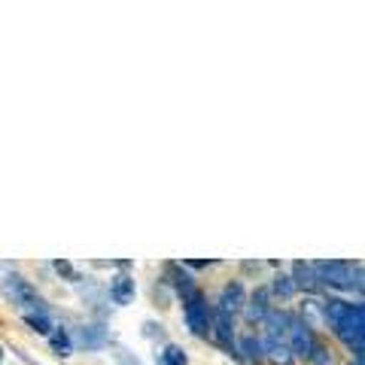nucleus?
<instances>
[{
	"label": "nucleus",
	"instance_id": "nucleus-11",
	"mask_svg": "<svg viewBox=\"0 0 365 365\" xmlns=\"http://www.w3.org/2000/svg\"><path fill=\"white\" fill-rule=\"evenodd\" d=\"M292 274H295V289H307V292H314L319 289V283H317V274L311 268V262H295L292 265Z\"/></svg>",
	"mask_w": 365,
	"mask_h": 365
},
{
	"label": "nucleus",
	"instance_id": "nucleus-4",
	"mask_svg": "<svg viewBox=\"0 0 365 365\" xmlns=\"http://www.w3.org/2000/svg\"><path fill=\"white\" fill-rule=\"evenodd\" d=\"M182 314H186V326L192 329L195 335H207L210 332V307H207V299L192 287L182 292Z\"/></svg>",
	"mask_w": 365,
	"mask_h": 365
},
{
	"label": "nucleus",
	"instance_id": "nucleus-22",
	"mask_svg": "<svg viewBox=\"0 0 365 365\" xmlns=\"http://www.w3.org/2000/svg\"><path fill=\"white\" fill-rule=\"evenodd\" d=\"M0 365H4V350H0Z\"/></svg>",
	"mask_w": 365,
	"mask_h": 365
},
{
	"label": "nucleus",
	"instance_id": "nucleus-16",
	"mask_svg": "<svg viewBox=\"0 0 365 365\" xmlns=\"http://www.w3.org/2000/svg\"><path fill=\"white\" fill-rule=\"evenodd\" d=\"M162 365H189L186 350L177 347V344H168L165 353H162Z\"/></svg>",
	"mask_w": 365,
	"mask_h": 365
},
{
	"label": "nucleus",
	"instance_id": "nucleus-13",
	"mask_svg": "<svg viewBox=\"0 0 365 365\" xmlns=\"http://www.w3.org/2000/svg\"><path fill=\"white\" fill-rule=\"evenodd\" d=\"M21 319H25L34 332H40V335H52V329H55L46 311H40V314H21Z\"/></svg>",
	"mask_w": 365,
	"mask_h": 365
},
{
	"label": "nucleus",
	"instance_id": "nucleus-12",
	"mask_svg": "<svg viewBox=\"0 0 365 365\" xmlns=\"http://www.w3.org/2000/svg\"><path fill=\"white\" fill-rule=\"evenodd\" d=\"M268 311H271V307H268V289H256V292H253V299H250L247 317L256 323V319H265Z\"/></svg>",
	"mask_w": 365,
	"mask_h": 365
},
{
	"label": "nucleus",
	"instance_id": "nucleus-3",
	"mask_svg": "<svg viewBox=\"0 0 365 365\" xmlns=\"http://www.w3.org/2000/svg\"><path fill=\"white\" fill-rule=\"evenodd\" d=\"M4 292L13 299V304L19 307L21 314H40V311H46V304L37 295V289H34L25 277H19V274H9L6 283H4Z\"/></svg>",
	"mask_w": 365,
	"mask_h": 365
},
{
	"label": "nucleus",
	"instance_id": "nucleus-15",
	"mask_svg": "<svg viewBox=\"0 0 365 365\" xmlns=\"http://www.w3.org/2000/svg\"><path fill=\"white\" fill-rule=\"evenodd\" d=\"M49 341H52V350L58 353V356H71V350H73V341H71V335H67L64 329H52Z\"/></svg>",
	"mask_w": 365,
	"mask_h": 365
},
{
	"label": "nucleus",
	"instance_id": "nucleus-1",
	"mask_svg": "<svg viewBox=\"0 0 365 365\" xmlns=\"http://www.w3.org/2000/svg\"><path fill=\"white\" fill-rule=\"evenodd\" d=\"M326 319L335 329V335L353 350V356H362V338H365V307L362 304H347L341 299L326 302Z\"/></svg>",
	"mask_w": 365,
	"mask_h": 365
},
{
	"label": "nucleus",
	"instance_id": "nucleus-17",
	"mask_svg": "<svg viewBox=\"0 0 365 365\" xmlns=\"http://www.w3.org/2000/svg\"><path fill=\"white\" fill-rule=\"evenodd\" d=\"M307 362H311V365H335V356H332V350L323 347L317 341L314 350H311V356H307Z\"/></svg>",
	"mask_w": 365,
	"mask_h": 365
},
{
	"label": "nucleus",
	"instance_id": "nucleus-10",
	"mask_svg": "<svg viewBox=\"0 0 365 365\" xmlns=\"http://www.w3.org/2000/svg\"><path fill=\"white\" fill-rule=\"evenodd\" d=\"M107 341H110V335H107L104 326H83L79 329V344L86 350H101Z\"/></svg>",
	"mask_w": 365,
	"mask_h": 365
},
{
	"label": "nucleus",
	"instance_id": "nucleus-9",
	"mask_svg": "<svg viewBox=\"0 0 365 365\" xmlns=\"http://www.w3.org/2000/svg\"><path fill=\"white\" fill-rule=\"evenodd\" d=\"M210 329H213V335H216V341H220L222 347L235 344V317H225L220 311H213L210 314Z\"/></svg>",
	"mask_w": 365,
	"mask_h": 365
},
{
	"label": "nucleus",
	"instance_id": "nucleus-6",
	"mask_svg": "<svg viewBox=\"0 0 365 365\" xmlns=\"http://www.w3.org/2000/svg\"><path fill=\"white\" fill-rule=\"evenodd\" d=\"M287 335H289V353H292V356H299V359H307V356H311V350H314V344H317V338H314V329L307 326L304 319H289Z\"/></svg>",
	"mask_w": 365,
	"mask_h": 365
},
{
	"label": "nucleus",
	"instance_id": "nucleus-21",
	"mask_svg": "<svg viewBox=\"0 0 365 365\" xmlns=\"http://www.w3.org/2000/svg\"><path fill=\"white\" fill-rule=\"evenodd\" d=\"M189 268H207V265H213V262H186Z\"/></svg>",
	"mask_w": 365,
	"mask_h": 365
},
{
	"label": "nucleus",
	"instance_id": "nucleus-20",
	"mask_svg": "<svg viewBox=\"0 0 365 365\" xmlns=\"http://www.w3.org/2000/svg\"><path fill=\"white\" fill-rule=\"evenodd\" d=\"M116 356H119V362H122V365H143V362H140V359H137V356H131V353H128V350H119V353H116Z\"/></svg>",
	"mask_w": 365,
	"mask_h": 365
},
{
	"label": "nucleus",
	"instance_id": "nucleus-8",
	"mask_svg": "<svg viewBox=\"0 0 365 365\" xmlns=\"http://www.w3.org/2000/svg\"><path fill=\"white\" fill-rule=\"evenodd\" d=\"M241 304H244V287L241 283H228V287L222 289V295H220L216 311L225 314V317H235L237 311H241Z\"/></svg>",
	"mask_w": 365,
	"mask_h": 365
},
{
	"label": "nucleus",
	"instance_id": "nucleus-18",
	"mask_svg": "<svg viewBox=\"0 0 365 365\" xmlns=\"http://www.w3.org/2000/svg\"><path fill=\"white\" fill-rule=\"evenodd\" d=\"M274 292H277L280 299H289V295H295V283H292V277H287V274H280V277L274 280Z\"/></svg>",
	"mask_w": 365,
	"mask_h": 365
},
{
	"label": "nucleus",
	"instance_id": "nucleus-19",
	"mask_svg": "<svg viewBox=\"0 0 365 365\" xmlns=\"http://www.w3.org/2000/svg\"><path fill=\"white\" fill-rule=\"evenodd\" d=\"M55 271H58L61 277H67V280H76V271H73V265H71V262H64V259L55 262Z\"/></svg>",
	"mask_w": 365,
	"mask_h": 365
},
{
	"label": "nucleus",
	"instance_id": "nucleus-14",
	"mask_svg": "<svg viewBox=\"0 0 365 365\" xmlns=\"http://www.w3.org/2000/svg\"><path fill=\"white\" fill-rule=\"evenodd\" d=\"M241 350H244V359H250V362H259L262 356H265V347H262V341L256 335H244Z\"/></svg>",
	"mask_w": 365,
	"mask_h": 365
},
{
	"label": "nucleus",
	"instance_id": "nucleus-5",
	"mask_svg": "<svg viewBox=\"0 0 365 365\" xmlns=\"http://www.w3.org/2000/svg\"><path fill=\"white\" fill-rule=\"evenodd\" d=\"M262 323H265V341H262V347H265L268 356L287 347V326H289L287 314H283V311H268Z\"/></svg>",
	"mask_w": 365,
	"mask_h": 365
},
{
	"label": "nucleus",
	"instance_id": "nucleus-2",
	"mask_svg": "<svg viewBox=\"0 0 365 365\" xmlns=\"http://www.w3.org/2000/svg\"><path fill=\"white\" fill-rule=\"evenodd\" d=\"M319 287L362 292V262H311Z\"/></svg>",
	"mask_w": 365,
	"mask_h": 365
},
{
	"label": "nucleus",
	"instance_id": "nucleus-7",
	"mask_svg": "<svg viewBox=\"0 0 365 365\" xmlns=\"http://www.w3.org/2000/svg\"><path fill=\"white\" fill-rule=\"evenodd\" d=\"M134 292H137V287H134V277L131 274H116V277L110 280V299L116 302V304H131L134 302Z\"/></svg>",
	"mask_w": 365,
	"mask_h": 365
}]
</instances>
